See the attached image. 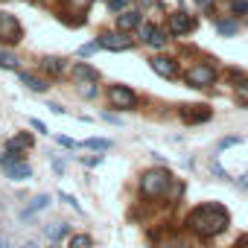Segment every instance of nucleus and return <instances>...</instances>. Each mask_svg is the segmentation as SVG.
<instances>
[{
    "mask_svg": "<svg viewBox=\"0 0 248 248\" xmlns=\"http://www.w3.org/2000/svg\"><path fill=\"white\" fill-rule=\"evenodd\" d=\"M228 222H231V216L222 204H199L187 216L190 231H196L199 236H216L228 228Z\"/></svg>",
    "mask_w": 248,
    "mask_h": 248,
    "instance_id": "1",
    "label": "nucleus"
},
{
    "mask_svg": "<svg viewBox=\"0 0 248 248\" xmlns=\"http://www.w3.org/2000/svg\"><path fill=\"white\" fill-rule=\"evenodd\" d=\"M170 187H172V175H170L164 167L149 170V172H143V178H140V193H143L146 199H161V196H167Z\"/></svg>",
    "mask_w": 248,
    "mask_h": 248,
    "instance_id": "2",
    "label": "nucleus"
},
{
    "mask_svg": "<svg viewBox=\"0 0 248 248\" xmlns=\"http://www.w3.org/2000/svg\"><path fill=\"white\" fill-rule=\"evenodd\" d=\"M108 105L117 108V111H132V108L138 105V96H135V91L126 88V85H111V88H108Z\"/></svg>",
    "mask_w": 248,
    "mask_h": 248,
    "instance_id": "3",
    "label": "nucleus"
},
{
    "mask_svg": "<svg viewBox=\"0 0 248 248\" xmlns=\"http://www.w3.org/2000/svg\"><path fill=\"white\" fill-rule=\"evenodd\" d=\"M184 82L190 88H207V85L216 82V67H210V64H193L184 73Z\"/></svg>",
    "mask_w": 248,
    "mask_h": 248,
    "instance_id": "4",
    "label": "nucleus"
},
{
    "mask_svg": "<svg viewBox=\"0 0 248 248\" xmlns=\"http://www.w3.org/2000/svg\"><path fill=\"white\" fill-rule=\"evenodd\" d=\"M99 50H114V53H123V50H132L135 47V38H129L126 32H102L96 38Z\"/></svg>",
    "mask_w": 248,
    "mask_h": 248,
    "instance_id": "5",
    "label": "nucleus"
},
{
    "mask_svg": "<svg viewBox=\"0 0 248 248\" xmlns=\"http://www.w3.org/2000/svg\"><path fill=\"white\" fill-rule=\"evenodd\" d=\"M21 38H24V30H21L18 18L0 12V41H3V44H18Z\"/></svg>",
    "mask_w": 248,
    "mask_h": 248,
    "instance_id": "6",
    "label": "nucleus"
},
{
    "mask_svg": "<svg viewBox=\"0 0 248 248\" xmlns=\"http://www.w3.org/2000/svg\"><path fill=\"white\" fill-rule=\"evenodd\" d=\"M196 27H199V21H196L190 12H172L170 21H167V30H170L172 35H190Z\"/></svg>",
    "mask_w": 248,
    "mask_h": 248,
    "instance_id": "7",
    "label": "nucleus"
},
{
    "mask_svg": "<svg viewBox=\"0 0 248 248\" xmlns=\"http://www.w3.org/2000/svg\"><path fill=\"white\" fill-rule=\"evenodd\" d=\"M149 67H152L158 76H164V79H175V76H178V62L170 59V56H152V59H149Z\"/></svg>",
    "mask_w": 248,
    "mask_h": 248,
    "instance_id": "8",
    "label": "nucleus"
},
{
    "mask_svg": "<svg viewBox=\"0 0 248 248\" xmlns=\"http://www.w3.org/2000/svg\"><path fill=\"white\" fill-rule=\"evenodd\" d=\"M210 108L207 105H184L181 108V120L184 123H204V120H210Z\"/></svg>",
    "mask_w": 248,
    "mask_h": 248,
    "instance_id": "9",
    "label": "nucleus"
},
{
    "mask_svg": "<svg viewBox=\"0 0 248 248\" xmlns=\"http://www.w3.org/2000/svg\"><path fill=\"white\" fill-rule=\"evenodd\" d=\"M140 24H143V18H140L138 9H129V12L117 15V30H120V32H132V30H138Z\"/></svg>",
    "mask_w": 248,
    "mask_h": 248,
    "instance_id": "10",
    "label": "nucleus"
},
{
    "mask_svg": "<svg viewBox=\"0 0 248 248\" xmlns=\"http://www.w3.org/2000/svg\"><path fill=\"white\" fill-rule=\"evenodd\" d=\"M138 30H140V38H143L149 47H164V44H167L164 30H158V27H152V24H140Z\"/></svg>",
    "mask_w": 248,
    "mask_h": 248,
    "instance_id": "11",
    "label": "nucleus"
},
{
    "mask_svg": "<svg viewBox=\"0 0 248 248\" xmlns=\"http://www.w3.org/2000/svg\"><path fill=\"white\" fill-rule=\"evenodd\" d=\"M3 170H6V175H9L12 181H27V178L32 175V170H30L27 161H15V164H9V167H3Z\"/></svg>",
    "mask_w": 248,
    "mask_h": 248,
    "instance_id": "12",
    "label": "nucleus"
},
{
    "mask_svg": "<svg viewBox=\"0 0 248 248\" xmlns=\"http://www.w3.org/2000/svg\"><path fill=\"white\" fill-rule=\"evenodd\" d=\"M44 233H47V239H53V242H62L64 236H70V228H67L64 222H50V225L44 228Z\"/></svg>",
    "mask_w": 248,
    "mask_h": 248,
    "instance_id": "13",
    "label": "nucleus"
},
{
    "mask_svg": "<svg viewBox=\"0 0 248 248\" xmlns=\"http://www.w3.org/2000/svg\"><path fill=\"white\" fill-rule=\"evenodd\" d=\"M41 70L50 73V76H62V73H64V59L47 56V59H41Z\"/></svg>",
    "mask_w": 248,
    "mask_h": 248,
    "instance_id": "14",
    "label": "nucleus"
},
{
    "mask_svg": "<svg viewBox=\"0 0 248 248\" xmlns=\"http://www.w3.org/2000/svg\"><path fill=\"white\" fill-rule=\"evenodd\" d=\"M96 76H99V73H96L91 64H76V67H73V79H76V82H93Z\"/></svg>",
    "mask_w": 248,
    "mask_h": 248,
    "instance_id": "15",
    "label": "nucleus"
},
{
    "mask_svg": "<svg viewBox=\"0 0 248 248\" xmlns=\"http://www.w3.org/2000/svg\"><path fill=\"white\" fill-rule=\"evenodd\" d=\"M32 146V135H15L9 143H6V149H12V152H24V149H30Z\"/></svg>",
    "mask_w": 248,
    "mask_h": 248,
    "instance_id": "16",
    "label": "nucleus"
},
{
    "mask_svg": "<svg viewBox=\"0 0 248 248\" xmlns=\"http://www.w3.org/2000/svg\"><path fill=\"white\" fill-rule=\"evenodd\" d=\"M21 82H24L30 91H38V93H44V91H47L44 79H38V76H32V73H21Z\"/></svg>",
    "mask_w": 248,
    "mask_h": 248,
    "instance_id": "17",
    "label": "nucleus"
},
{
    "mask_svg": "<svg viewBox=\"0 0 248 248\" xmlns=\"http://www.w3.org/2000/svg\"><path fill=\"white\" fill-rule=\"evenodd\" d=\"M47 207H50V196H44V193H41V196H35V199H32V204H30V210H27L24 216H30L32 210H47Z\"/></svg>",
    "mask_w": 248,
    "mask_h": 248,
    "instance_id": "18",
    "label": "nucleus"
},
{
    "mask_svg": "<svg viewBox=\"0 0 248 248\" xmlns=\"http://www.w3.org/2000/svg\"><path fill=\"white\" fill-rule=\"evenodd\" d=\"M91 245H93V239L88 233H76V236H70V245L67 248H91Z\"/></svg>",
    "mask_w": 248,
    "mask_h": 248,
    "instance_id": "19",
    "label": "nucleus"
},
{
    "mask_svg": "<svg viewBox=\"0 0 248 248\" xmlns=\"http://www.w3.org/2000/svg\"><path fill=\"white\" fill-rule=\"evenodd\" d=\"M216 30H219L222 35H233V32H236V21H219Z\"/></svg>",
    "mask_w": 248,
    "mask_h": 248,
    "instance_id": "20",
    "label": "nucleus"
},
{
    "mask_svg": "<svg viewBox=\"0 0 248 248\" xmlns=\"http://www.w3.org/2000/svg\"><path fill=\"white\" fill-rule=\"evenodd\" d=\"M85 146H88V149H111V140H102V138H91V140H85Z\"/></svg>",
    "mask_w": 248,
    "mask_h": 248,
    "instance_id": "21",
    "label": "nucleus"
},
{
    "mask_svg": "<svg viewBox=\"0 0 248 248\" xmlns=\"http://www.w3.org/2000/svg\"><path fill=\"white\" fill-rule=\"evenodd\" d=\"M0 67H18V59L12 53H0Z\"/></svg>",
    "mask_w": 248,
    "mask_h": 248,
    "instance_id": "22",
    "label": "nucleus"
},
{
    "mask_svg": "<svg viewBox=\"0 0 248 248\" xmlns=\"http://www.w3.org/2000/svg\"><path fill=\"white\" fill-rule=\"evenodd\" d=\"M236 99L239 102H248V82H239L236 85Z\"/></svg>",
    "mask_w": 248,
    "mask_h": 248,
    "instance_id": "23",
    "label": "nucleus"
},
{
    "mask_svg": "<svg viewBox=\"0 0 248 248\" xmlns=\"http://www.w3.org/2000/svg\"><path fill=\"white\" fill-rule=\"evenodd\" d=\"M231 6H233V15H245L248 12V0H233Z\"/></svg>",
    "mask_w": 248,
    "mask_h": 248,
    "instance_id": "24",
    "label": "nucleus"
},
{
    "mask_svg": "<svg viewBox=\"0 0 248 248\" xmlns=\"http://www.w3.org/2000/svg\"><path fill=\"white\" fill-rule=\"evenodd\" d=\"M79 93H82L85 99H91V96H96V88H93V85L88 82V85H82V88H79Z\"/></svg>",
    "mask_w": 248,
    "mask_h": 248,
    "instance_id": "25",
    "label": "nucleus"
},
{
    "mask_svg": "<svg viewBox=\"0 0 248 248\" xmlns=\"http://www.w3.org/2000/svg\"><path fill=\"white\" fill-rule=\"evenodd\" d=\"M99 50V44L93 41V44H85V47H79V56H91V53H96Z\"/></svg>",
    "mask_w": 248,
    "mask_h": 248,
    "instance_id": "26",
    "label": "nucleus"
},
{
    "mask_svg": "<svg viewBox=\"0 0 248 248\" xmlns=\"http://www.w3.org/2000/svg\"><path fill=\"white\" fill-rule=\"evenodd\" d=\"M62 202H67V204H70L73 210H82V207H79V202H76L73 196H67V193H62Z\"/></svg>",
    "mask_w": 248,
    "mask_h": 248,
    "instance_id": "27",
    "label": "nucleus"
},
{
    "mask_svg": "<svg viewBox=\"0 0 248 248\" xmlns=\"http://www.w3.org/2000/svg\"><path fill=\"white\" fill-rule=\"evenodd\" d=\"M196 3L202 6V12H210V9H213V3H216V0H196Z\"/></svg>",
    "mask_w": 248,
    "mask_h": 248,
    "instance_id": "28",
    "label": "nucleus"
},
{
    "mask_svg": "<svg viewBox=\"0 0 248 248\" xmlns=\"http://www.w3.org/2000/svg\"><path fill=\"white\" fill-rule=\"evenodd\" d=\"M233 143H239L236 138H225V140H219V149H228V146H233Z\"/></svg>",
    "mask_w": 248,
    "mask_h": 248,
    "instance_id": "29",
    "label": "nucleus"
},
{
    "mask_svg": "<svg viewBox=\"0 0 248 248\" xmlns=\"http://www.w3.org/2000/svg\"><path fill=\"white\" fill-rule=\"evenodd\" d=\"M67 3H73L76 9H88V3H91V0H67Z\"/></svg>",
    "mask_w": 248,
    "mask_h": 248,
    "instance_id": "30",
    "label": "nucleus"
},
{
    "mask_svg": "<svg viewBox=\"0 0 248 248\" xmlns=\"http://www.w3.org/2000/svg\"><path fill=\"white\" fill-rule=\"evenodd\" d=\"M108 6L111 9H123V6H126V0H108Z\"/></svg>",
    "mask_w": 248,
    "mask_h": 248,
    "instance_id": "31",
    "label": "nucleus"
},
{
    "mask_svg": "<svg viewBox=\"0 0 248 248\" xmlns=\"http://www.w3.org/2000/svg\"><path fill=\"white\" fill-rule=\"evenodd\" d=\"M32 129H38V132H41V135H44V132H47V126H44V123H41V120H32Z\"/></svg>",
    "mask_w": 248,
    "mask_h": 248,
    "instance_id": "32",
    "label": "nucleus"
},
{
    "mask_svg": "<svg viewBox=\"0 0 248 248\" xmlns=\"http://www.w3.org/2000/svg\"><path fill=\"white\" fill-rule=\"evenodd\" d=\"M213 172H216V175H219V178H228V172H225V170H222V167H219V164H213Z\"/></svg>",
    "mask_w": 248,
    "mask_h": 248,
    "instance_id": "33",
    "label": "nucleus"
},
{
    "mask_svg": "<svg viewBox=\"0 0 248 248\" xmlns=\"http://www.w3.org/2000/svg\"><path fill=\"white\" fill-rule=\"evenodd\" d=\"M0 248H9V239L6 236H0Z\"/></svg>",
    "mask_w": 248,
    "mask_h": 248,
    "instance_id": "34",
    "label": "nucleus"
},
{
    "mask_svg": "<svg viewBox=\"0 0 248 248\" xmlns=\"http://www.w3.org/2000/svg\"><path fill=\"white\" fill-rule=\"evenodd\" d=\"M239 184H242V187H248V175H242V181H239Z\"/></svg>",
    "mask_w": 248,
    "mask_h": 248,
    "instance_id": "35",
    "label": "nucleus"
},
{
    "mask_svg": "<svg viewBox=\"0 0 248 248\" xmlns=\"http://www.w3.org/2000/svg\"><path fill=\"white\" fill-rule=\"evenodd\" d=\"M24 248H35V242H27V245H24Z\"/></svg>",
    "mask_w": 248,
    "mask_h": 248,
    "instance_id": "36",
    "label": "nucleus"
},
{
    "mask_svg": "<svg viewBox=\"0 0 248 248\" xmlns=\"http://www.w3.org/2000/svg\"><path fill=\"white\" fill-rule=\"evenodd\" d=\"M140 3H152V0H140Z\"/></svg>",
    "mask_w": 248,
    "mask_h": 248,
    "instance_id": "37",
    "label": "nucleus"
},
{
    "mask_svg": "<svg viewBox=\"0 0 248 248\" xmlns=\"http://www.w3.org/2000/svg\"><path fill=\"white\" fill-rule=\"evenodd\" d=\"M50 248H59V245H56V242H53V245H50Z\"/></svg>",
    "mask_w": 248,
    "mask_h": 248,
    "instance_id": "38",
    "label": "nucleus"
}]
</instances>
